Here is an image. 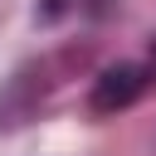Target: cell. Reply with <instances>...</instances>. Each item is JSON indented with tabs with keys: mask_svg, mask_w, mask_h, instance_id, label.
<instances>
[{
	"mask_svg": "<svg viewBox=\"0 0 156 156\" xmlns=\"http://www.w3.org/2000/svg\"><path fill=\"white\" fill-rule=\"evenodd\" d=\"M141 83H146V78H141L136 63H117V68H107V73L98 78V88H93V107H98V112H117V107L136 102Z\"/></svg>",
	"mask_w": 156,
	"mask_h": 156,
	"instance_id": "obj_1",
	"label": "cell"
}]
</instances>
